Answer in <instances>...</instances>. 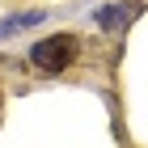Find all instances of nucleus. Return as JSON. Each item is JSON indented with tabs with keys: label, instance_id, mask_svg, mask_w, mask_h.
I'll return each mask as SVG.
<instances>
[{
	"label": "nucleus",
	"instance_id": "nucleus-1",
	"mask_svg": "<svg viewBox=\"0 0 148 148\" xmlns=\"http://www.w3.org/2000/svg\"><path fill=\"white\" fill-rule=\"evenodd\" d=\"M76 59V38L72 34H51V38H42V42H34V51H30V64H34L38 72H64Z\"/></svg>",
	"mask_w": 148,
	"mask_h": 148
},
{
	"label": "nucleus",
	"instance_id": "nucleus-2",
	"mask_svg": "<svg viewBox=\"0 0 148 148\" xmlns=\"http://www.w3.org/2000/svg\"><path fill=\"white\" fill-rule=\"evenodd\" d=\"M136 13H140V4H110V9L97 13V25L102 30H123V25L136 21Z\"/></svg>",
	"mask_w": 148,
	"mask_h": 148
}]
</instances>
